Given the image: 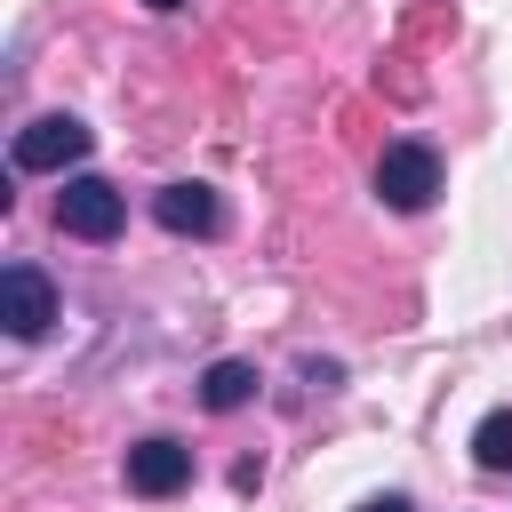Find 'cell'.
Instances as JSON below:
<instances>
[{
    "mask_svg": "<svg viewBox=\"0 0 512 512\" xmlns=\"http://www.w3.org/2000/svg\"><path fill=\"white\" fill-rule=\"evenodd\" d=\"M56 224H64L72 240H112V232L128 224V200H120V184H104V176H64Z\"/></svg>",
    "mask_w": 512,
    "mask_h": 512,
    "instance_id": "cell-3",
    "label": "cell"
},
{
    "mask_svg": "<svg viewBox=\"0 0 512 512\" xmlns=\"http://www.w3.org/2000/svg\"><path fill=\"white\" fill-rule=\"evenodd\" d=\"M152 216H160L176 240H208V232L224 224V208H216V192H208V184H168V192L152 200Z\"/></svg>",
    "mask_w": 512,
    "mask_h": 512,
    "instance_id": "cell-6",
    "label": "cell"
},
{
    "mask_svg": "<svg viewBox=\"0 0 512 512\" xmlns=\"http://www.w3.org/2000/svg\"><path fill=\"white\" fill-rule=\"evenodd\" d=\"M184 480H192V448H184V440L152 432V440L128 448V488H136V496H176Z\"/></svg>",
    "mask_w": 512,
    "mask_h": 512,
    "instance_id": "cell-5",
    "label": "cell"
},
{
    "mask_svg": "<svg viewBox=\"0 0 512 512\" xmlns=\"http://www.w3.org/2000/svg\"><path fill=\"white\" fill-rule=\"evenodd\" d=\"M376 192H384V208H400V216L432 208V192H440V152H432V144H384Z\"/></svg>",
    "mask_w": 512,
    "mask_h": 512,
    "instance_id": "cell-2",
    "label": "cell"
},
{
    "mask_svg": "<svg viewBox=\"0 0 512 512\" xmlns=\"http://www.w3.org/2000/svg\"><path fill=\"white\" fill-rule=\"evenodd\" d=\"M88 144H96V136H88L72 112H40V120L16 128V168H24V176H64L72 160H88Z\"/></svg>",
    "mask_w": 512,
    "mask_h": 512,
    "instance_id": "cell-1",
    "label": "cell"
},
{
    "mask_svg": "<svg viewBox=\"0 0 512 512\" xmlns=\"http://www.w3.org/2000/svg\"><path fill=\"white\" fill-rule=\"evenodd\" d=\"M0 320H8V336H40L56 320V288H48L40 264H8L0 272Z\"/></svg>",
    "mask_w": 512,
    "mask_h": 512,
    "instance_id": "cell-4",
    "label": "cell"
},
{
    "mask_svg": "<svg viewBox=\"0 0 512 512\" xmlns=\"http://www.w3.org/2000/svg\"><path fill=\"white\" fill-rule=\"evenodd\" d=\"M200 400H208L216 416H232V408H248V400H256V368H248V360H216V368L200 376Z\"/></svg>",
    "mask_w": 512,
    "mask_h": 512,
    "instance_id": "cell-7",
    "label": "cell"
},
{
    "mask_svg": "<svg viewBox=\"0 0 512 512\" xmlns=\"http://www.w3.org/2000/svg\"><path fill=\"white\" fill-rule=\"evenodd\" d=\"M144 8H184V0H144Z\"/></svg>",
    "mask_w": 512,
    "mask_h": 512,
    "instance_id": "cell-10",
    "label": "cell"
},
{
    "mask_svg": "<svg viewBox=\"0 0 512 512\" xmlns=\"http://www.w3.org/2000/svg\"><path fill=\"white\" fill-rule=\"evenodd\" d=\"M472 464L480 472H512V408H488L472 424Z\"/></svg>",
    "mask_w": 512,
    "mask_h": 512,
    "instance_id": "cell-8",
    "label": "cell"
},
{
    "mask_svg": "<svg viewBox=\"0 0 512 512\" xmlns=\"http://www.w3.org/2000/svg\"><path fill=\"white\" fill-rule=\"evenodd\" d=\"M360 512H416V504H408V496H368Z\"/></svg>",
    "mask_w": 512,
    "mask_h": 512,
    "instance_id": "cell-9",
    "label": "cell"
}]
</instances>
